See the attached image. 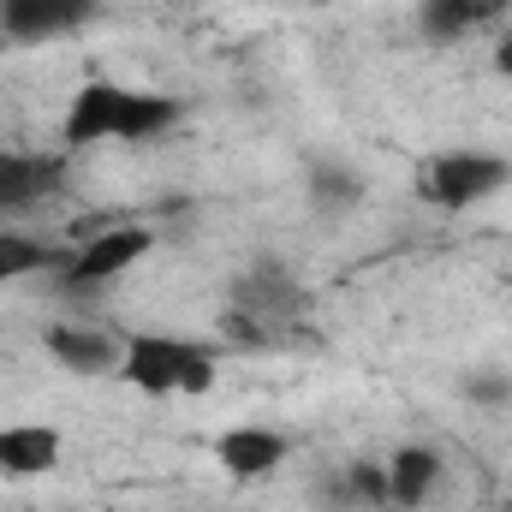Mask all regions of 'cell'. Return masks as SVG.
Here are the masks:
<instances>
[{
    "label": "cell",
    "mask_w": 512,
    "mask_h": 512,
    "mask_svg": "<svg viewBox=\"0 0 512 512\" xmlns=\"http://www.w3.org/2000/svg\"><path fill=\"white\" fill-rule=\"evenodd\" d=\"M215 352L209 346H185V370H179V393H191V399H203L209 387H215Z\"/></svg>",
    "instance_id": "16"
},
{
    "label": "cell",
    "mask_w": 512,
    "mask_h": 512,
    "mask_svg": "<svg viewBox=\"0 0 512 512\" xmlns=\"http://www.w3.org/2000/svg\"><path fill=\"white\" fill-rule=\"evenodd\" d=\"M149 251H155V233H149V227L114 221L108 233L84 239L78 251L60 262V280H66V286H108V280H120L126 268H137Z\"/></svg>",
    "instance_id": "3"
},
{
    "label": "cell",
    "mask_w": 512,
    "mask_h": 512,
    "mask_svg": "<svg viewBox=\"0 0 512 512\" xmlns=\"http://www.w3.org/2000/svg\"><path fill=\"white\" fill-rule=\"evenodd\" d=\"M501 12H507V0H423V36L453 42V36H465Z\"/></svg>",
    "instance_id": "12"
},
{
    "label": "cell",
    "mask_w": 512,
    "mask_h": 512,
    "mask_svg": "<svg viewBox=\"0 0 512 512\" xmlns=\"http://www.w3.org/2000/svg\"><path fill=\"white\" fill-rule=\"evenodd\" d=\"M66 161L54 155H18V149H0V209H30L36 197H48L60 185Z\"/></svg>",
    "instance_id": "10"
},
{
    "label": "cell",
    "mask_w": 512,
    "mask_h": 512,
    "mask_svg": "<svg viewBox=\"0 0 512 512\" xmlns=\"http://www.w3.org/2000/svg\"><path fill=\"white\" fill-rule=\"evenodd\" d=\"M66 256L48 251L42 239L30 233H0V280H24V274H42V268H60Z\"/></svg>",
    "instance_id": "13"
},
{
    "label": "cell",
    "mask_w": 512,
    "mask_h": 512,
    "mask_svg": "<svg viewBox=\"0 0 512 512\" xmlns=\"http://www.w3.org/2000/svg\"><path fill=\"white\" fill-rule=\"evenodd\" d=\"M495 72H501V78H512V36L495 48Z\"/></svg>",
    "instance_id": "18"
},
{
    "label": "cell",
    "mask_w": 512,
    "mask_h": 512,
    "mask_svg": "<svg viewBox=\"0 0 512 512\" xmlns=\"http://www.w3.org/2000/svg\"><path fill=\"white\" fill-rule=\"evenodd\" d=\"M346 489H352V507H364V512H387V507H393V489H387V465H370V459H358V465L346 471Z\"/></svg>",
    "instance_id": "14"
},
{
    "label": "cell",
    "mask_w": 512,
    "mask_h": 512,
    "mask_svg": "<svg viewBox=\"0 0 512 512\" xmlns=\"http://www.w3.org/2000/svg\"><path fill=\"white\" fill-rule=\"evenodd\" d=\"M304 6H334V0H304Z\"/></svg>",
    "instance_id": "19"
},
{
    "label": "cell",
    "mask_w": 512,
    "mask_h": 512,
    "mask_svg": "<svg viewBox=\"0 0 512 512\" xmlns=\"http://www.w3.org/2000/svg\"><path fill=\"white\" fill-rule=\"evenodd\" d=\"M42 346H48V358H54L60 370H72V376H108V370H120V346H114L102 328L60 322V328L42 334Z\"/></svg>",
    "instance_id": "7"
},
{
    "label": "cell",
    "mask_w": 512,
    "mask_h": 512,
    "mask_svg": "<svg viewBox=\"0 0 512 512\" xmlns=\"http://www.w3.org/2000/svg\"><path fill=\"white\" fill-rule=\"evenodd\" d=\"M185 346L191 340H167V334H131L120 346V382L149 393V399H167L179 393V370H185Z\"/></svg>",
    "instance_id": "5"
},
{
    "label": "cell",
    "mask_w": 512,
    "mask_h": 512,
    "mask_svg": "<svg viewBox=\"0 0 512 512\" xmlns=\"http://www.w3.org/2000/svg\"><path fill=\"white\" fill-rule=\"evenodd\" d=\"M286 435L280 429H256V423H245V429H227L221 441H215V459H221V471H233V477H268V471H280L286 465Z\"/></svg>",
    "instance_id": "8"
},
{
    "label": "cell",
    "mask_w": 512,
    "mask_h": 512,
    "mask_svg": "<svg viewBox=\"0 0 512 512\" xmlns=\"http://www.w3.org/2000/svg\"><path fill=\"white\" fill-rule=\"evenodd\" d=\"M507 179H512V161H501V155H489V149H447V155L429 161L423 197L435 209H471V203L495 197Z\"/></svg>",
    "instance_id": "2"
},
{
    "label": "cell",
    "mask_w": 512,
    "mask_h": 512,
    "mask_svg": "<svg viewBox=\"0 0 512 512\" xmlns=\"http://www.w3.org/2000/svg\"><path fill=\"white\" fill-rule=\"evenodd\" d=\"M310 185H316V203H322V209H346V203H358V191H364V185H358L346 167H334V161H316V167H310Z\"/></svg>",
    "instance_id": "15"
},
{
    "label": "cell",
    "mask_w": 512,
    "mask_h": 512,
    "mask_svg": "<svg viewBox=\"0 0 512 512\" xmlns=\"http://www.w3.org/2000/svg\"><path fill=\"white\" fill-rule=\"evenodd\" d=\"M465 399H471V405H507L512 376H501V370H477V376H465Z\"/></svg>",
    "instance_id": "17"
},
{
    "label": "cell",
    "mask_w": 512,
    "mask_h": 512,
    "mask_svg": "<svg viewBox=\"0 0 512 512\" xmlns=\"http://www.w3.org/2000/svg\"><path fill=\"white\" fill-rule=\"evenodd\" d=\"M233 310H245L256 322H286V316H298L304 310V286L292 280V268L286 262H274V256H256L251 268L239 274V286H233Z\"/></svg>",
    "instance_id": "4"
},
{
    "label": "cell",
    "mask_w": 512,
    "mask_h": 512,
    "mask_svg": "<svg viewBox=\"0 0 512 512\" xmlns=\"http://www.w3.org/2000/svg\"><path fill=\"white\" fill-rule=\"evenodd\" d=\"M90 18H96V0H0L6 42H48V36L84 30Z\"/></svg>",
    "instance_id": "6"
},
{
    "label": "cell",
    "mask_w": 512,
    "mask_h": 512,
    "mask_svg": "<svg viewBox=\"0 0 512 512\" xmlns=\"http://www.w3.org/2000/svg\"><path fill=\"white\" fill-rule=\"evenodd\" d=\"M501 512H512V507H501Z\"/></svg>",
    "instance_id": "20"
},
{
    "label": "cell",
    "mask_w": 512,
    "mask_h": 512,
    "mask_svg": "<svg viewBox=\"0 0 512 512\" xmlns=\"http://www.w3.org/2000/svg\"><path fill=\"white\" fill-rule=\"evenodd\" d=\"M54 465H60V429H48V423L0 429V471L6 477H48Z\"/></svg>",
    "instance_id": "9"
},
{
    "label": "cell",
    "mask_w": 512,
    "mask_h": 512,
    "mask_svg": "<svg viewBox=\"0 0 512 512\" xmlns=\"http://www.w3.org/2000/svg\"><path fill=\"white\" fill-rule=\"evenodd\" d=\"M179 120V102L173 96H155V90H126V84H84L72 102H66V149H90V143H108V137H155Z\"/></svg>",
    "instance_id": "1"
},
{
    "label": "cell",
    "mask_w": 512,
    "mask_h": 512,
    "mask_svg": "<svg viewBox=\"0 0 512 512\" xmlns=\"http://www.w3.org/2000/svg\"><path fill=\"white\" fill-rule=\"evenodd\" d=\"M441 483V453L435 447H393L387 459V489H393V507H423L429 489Z\"/></svg>",
    "instance_id": "11"
},
{
    "label": "cell",
    "mask_w": 512,
    "mask_h": 512,
    "mask_svg": "<svg viewBox=\"0 0 512 512\" xmlns=\"http://www.w3.org/2000/svg\"><path fill=\"white\" fill-rule=\"evenodd\" d=\"M0 42H6V36H0Z\"/></svg>",
    "instance_id": "21"
}]
</instances>
